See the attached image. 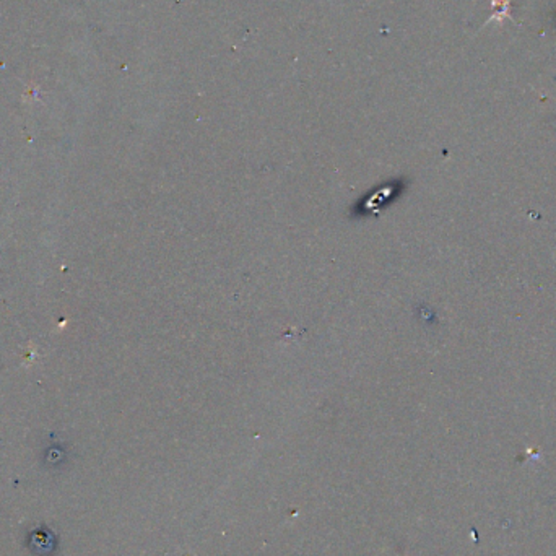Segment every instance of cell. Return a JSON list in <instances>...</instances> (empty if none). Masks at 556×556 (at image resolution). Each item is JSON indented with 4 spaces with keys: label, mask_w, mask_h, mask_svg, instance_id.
Instances as JSON below:
<instances>
[{
    "label": "cell",
    "mask_w": 556,
    "mask_h": 556,
    "mask_svg": "<svg viewBox=\"0 0 556 556\" xmlns=\"http://www.w3.org/2000/svg\"><path fill=\"white\" fill-rule=\"evenodd\" d=\"M489 2H491V7H493V15L488 18L485 25H489L491 22L503 23L506 18L516 25V22L512 20V17H511V0H489Z\"/></svg>",
    "instance_id": "6da1fadb"
}]
</instances>
